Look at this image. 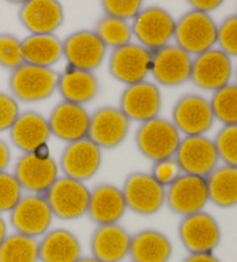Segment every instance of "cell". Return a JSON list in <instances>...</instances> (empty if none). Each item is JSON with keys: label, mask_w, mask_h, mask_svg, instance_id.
Here are the masks:
<instances>
[{"label": "cell", "mask_w": 237, "mask_h": 262, "mask_svg": "<svg viewBox=\"0 0 237 262\" xmlns=\"http://www.w3.org/2000/svg\"><path fill=\"white\" fill-rule=\"evenodd\" d=\"M0 262H40L37 239L8 234L0 245Z\"/></svg>", "instance_id": "cell-30"}, {"label": "cell", "mask_w": 237, "mask_h": 262, "mask_svg": "<svg viewBox=\"0 0 237 262\" xmlns=\"http://www.w3.org/2000/svg\"><path fill=\"white\" fill-rule=\"evenodd\" d=\"M101 7L104 15L127 22L133 20L144 8L140 0H104Z\"/></svg>", "instance_id": "cell-37"}, {"label": "cell", "mask_w": 237, "mask_h": 262, "mask_svg": "<svg viewBox=\"0 0 237 262\" xmlns=\"http://www.w3.org/2000/svg\"><path fill=\"white\" fill-rule=\"evenodd\" d=\"M183 173L175 159H168L159 162H154L150 174L157 183H160L166 188Z\"/></svg>", "instance_id": "cell-39"}, {"label": "cell", "mask_w": 237, "mask_h": 262, "mask_svg": "<svg viewBox=\"0 0 237 262\" xmlns=\"http://www.w3.org/2000/svg\"><path fill=\"white\" fill-rule=\"evenodd\" d=\"M171 123L185 137L205 135L215 121L209 99L198 94H186L172 107Z\"/></svg>", "instance_id": "cell-11"}, {"label": "cell", "mask_w": 237, "mask_h": 262, "mask_svg": "<svg viewBox=\"0 0 237 262\" xmlns=\"http://www.w3.org/2000/svg\"><path fill=\"white\" fill-rule=\"evenodd\" d=\"M8 133L13 146L22 154L36 152L51 137L48 119L36 111L21 112Z\"/></svg>", "instance_id": "cell-23"}, {"label": "cell", "mask_w": 237, "mask_h": 262, "mask_svg": "<svg viewBox=\"0 0 237 262\" xmlns=\"http://www.w3.org/2000/svg\"><path fill=\"white\" fill-rule=\"evenodd\" d=\"M107 50L94 30H77L63 40V58L67 66L93 73L106 59Z\"/></svg>", "instance_id": "cell-12"}, {"label": "cell", "mask_w": 237, "mask_h": 262, "mask_svg": "<svg viewBox=\"0 0 237 262\" xmlns=\"http://www.w3.org/2000/svg\"><path fill=\"white\" fill-rule=\"evenodd\" d=\"M182 245L191 253H214L221 243L220 224L213 215L199 211L182 217L179 224Z\"/></svg>", "instance_id": "cell-8"}, {"label": "cell", "mask_w": 237, "mask_h": 262, "mask_svg": "<svg viewBox=\"0 0 237 262\" xmlns=\"http://www.w3.org/2000/svg\"><path fill=\"white\" fill-rule=\"evenodd\" d=\"M101 164L102 150L88 138L67 143L59 160V169L64 176L81 183L92 179Z\"/></svg>", "instance_id": "cell-17"}, {"label": "cell", "mask_w": 237, "mask_h": 262, "mask_svg": "<svg viewBox=\"0 0 237 262\" xmlns=\"http://www.w3.org/2000/svg\"><path fill=\"white\" fill-rule=\"evenodd\" d=\"M232 72L231 58L213 48L193 58L190 81L199 89L214 93L230 83Z\"/></svg>", "instance_id": "cell-15"}, {"label": "cell", "mask_w": 237, "mask_h": 262, "mask_svg": "<svg viewBox=\"0 0 237 262\" xmlns=\"http://www.w3.org/2000/svg\"><path fill=\"white\" fill-rule=\"evenodd\" d=\"M213 141L220 161L237 166V125L222 126Z\"/></svg>", "instance_id": "cell-34"}, {"label": "cell", "mask_w": 237, "mask_h": 262, "mask_svg": "<svg viewBox=\"0 0 237 262\" xmlns=\"http://www.w3.org/2000/svg\"><path fill=\"white\" fill-rule=\"evenodd\" d=\"M189 5L191 6V10L209 14L211 12L221 7L222 2L220 0H191L189 2Z\"/></svg>", "instance_id": "cell-40"}, {"label": "cell", "mask_w": 237, "mask_h": 262, "mask_svg": "<svg viewBox=\"0 0 237 262\" xmlns=\"http://www.w3.org/2000/svg\"><path fill=\"white\" fill-rule=\"evenodd\" d=\"M22 51L27 64L52 69L63 58V40L54 34L28 35L22 39Z\"/></svg>", "instance_id": "cell-28"}, {"label": "cell", "mask_w": 237, "mask_h": 262, "mask_svg": "<svg viewBox=\"0 0 237 262\" xmlns=\"http://www.w3.org/2000/svg\"><path fill=\"white\" fill-rule=\"evenodd\" d=\"M216 44L228 57H237V14L225 17L218 25Z\"/></svg>", "instance_id": "cell-36"}, {"label": "cell", "mask_w": 237, "mask_h": 262, "mask_svg": "<svg viewBox=\"0 0 237 262\" xmlns=\"http://www.w3.org/2000/svg\"><path fill=\"white\" fill-rule=\"evenodd\" d=\"M40 262H76L83 246L75 233L64 228L50 229L38 242Z\"/></svg>", "instance_id": "cell-25"}, {"label": "cell", "mask_w": 237, "mask_h": 262, "mask_svg": "<svg viewBox=\"0 0 237 262\" xmlns=\"http://www.w3.org/2000/svg\"><path fill=\"white\" fill-rule=\"evenodd\" d=\"M95 33L106 45L107 49H117L132 42L131 25L127 21L116 19L108 15H103L95 25Z\"/></svg>", "instance_id": "cell-31"}, {"label": "cell", "mask_w": 237, "mask_h": 262, "mask_svg": "<svg viewBox=\"0 0 237 262\" xmlns=\"http://www.w3.org/2000/svg\"><path fill=\"white\" fill-rule=\"evenodd\" d=\"M174 248L170 239L159 230L145 229L131 236L132 262H169Z\"/></svg>", "instance_id": "cell-27"}, {"label": "cell", "mask_w": 237, "mask_h": 262, "mask_svg": "<svg viewBox=\"0 0 237 262\" xmlns=\"http://www.w3.org/2000/svg\"><path fill=\"white\" fill-rule=\"evenodd\" d=\"M12 161L11 148L5 140L0 139V172L7 171L8 165Z\"/></svg>", "instance_id": "cell-41"}, {"label": "cell", "mask_w": 237, "mask_h": 262, "mask_svg": "<svg viewBox=\"0 0 237 262\" xmlns=\"http://www.w3.org/2000/svg\"><path fill=\"white\" fill-rule=\"evenodd\" d=\"M176 45L191 57L214 48L218 39V25L209 14L191 10L176 21Z\"/></svg>", "instance_id": "cell-3"}, {"label": "cell", "mask_w": 237, "mask_h": 262, "mask_svg": "<svg viewBox=\"0 0 237 262\" xmlns=\"http://www.w3.org/2000/svg\"><path fill=\"white\" fill-rule=\"evenodd\" d=\"M76 262H101V261L95 259V257H93V256H86V257L83 256L79 261H76Z\"/></svg>", "instance_id": "cell-44"}, {"label": "cell", "mask_w": 237, "mask_h": 262, "mask_svg": "<svg viewBox=\"0 0 237 262\" xmlns=\"http://www.w3.org/2000/svg\"><path fill=\"white\" fill-rule=\"evenodd\" d=\"M192 59L176 44H168L153 52L150 74L163 87H179L190 81Z\"/></svg>", "instance_id": "cell-16"}, {"label": "cell", "mask_w": 237, "mask_h": 262, "mask_svg": "<svg viewBox=\"0 0 237 262\" xmlns=\"http://www.w3.org/2000/svg\"><path fill=\"white\" fill-rule=\"evenodd\" d=\"M182 262H221L214 253H191Z\"/></svg>", "instance_id": "cell-42"}, {"label": "cell", "mask_w": 237, "mask_h": 262, "mask_svg": "<svg viewBox=\"0 0 237 262\" xmlns=\"http://www.w3.org/2000/svg\"><path fill=\"white\" fill-rule=\"evenodd\" d=\"M25 64L22 39L11 33H0V67L14 71Z\"/></svg>", "instance_id": "cell-33"}, {"label": "cell", "mask_w": 237, "mask_h": 262, "mask_svg": "<svg viewBox=\"0 0 237 262\" xmlns=\"http://www.w3.org/2000/svg\"><path fill=\"white\" fill-rule=\"evenodd\" d=\"M235 78H236V84H237V67H236V71H235Z\"/></svg>", "instance_id": "cell-45"}, {"label": "cell", "mask_w": 237, "mask_h": 262, "mask_svg": "<svg viewBox=\"0 0 237 262\" xmlns=\"http://www.w3.org/2000/svg\"><path fill=\"white\" fill-rule=\"evenodd\" d=\"M58 172L59 166L51 156L30 152L22 154L17 159L13 174L24 191L44 195L59 178Z\"/></svg>", "instance_id": "cell-13"}, {"label": "cell", "mask_w": 237, "mask_h": 262, "mask_svg": "<svg viewBox=\"0 0 237 262\" xmlns=\"http://www.w3.org/2000/svg\"><path fill=\"white\" fill-rule=\"evenodd\" d=\"M122 192L127 209L141 216L157 214L166 205V187L150 173L135 171L125 178Z\"/></svg>", "instance_id": "cell-5"}, {"label": "cell", "mask_w": 237, "mask_h": 262, "mask_svg": "<svg viewBox=\"0 0 237 262\" xmlns=\"http://www.w3.org/2000/svg\"><path fill=\"white\" fill-rule=\"evenodd\" d=\"M22 196L24 189L13 172H0V214H10Z\"/></svg>", "instance_id": "cell-35"}, {"label": "cell", "mask_w": 237, "mask_h": 262, "mask_svg": "<svg viewBox=\"0 0 237 262\" xmlns=\"http://www.w3.org/2000/svg\"><path fill=\"white\" fill-rule=\"evenodd\" d=\"M48 123L51 135L71 143L88 137L90 115L83 105L62 101L52 109Z\"/></svg>", "instance_id": "cell-21"}, {"label": "cell", "mask_w": 237, "mask_h": 262, "mask_svg": "<svg viewBox=\"0 0 237 262\" xmlns=\"http://www.w3.org/2000/svg\"><path fill=\"white\" fill-rule=\"evenodd\" d=\"M58 80L59 73L53 69L25 62L10 73L8 88L17 102L37 103L52 96Z\"/></svg>", "instance_id": "cell-1"}, {"label": "cell", "mask_w": 237, "mask_h": 262, "mask_svg": "<svg viewBox=\"0 0 237 262\" xmlns=\"http://www.w3.org/2000/svg\"><path fill=\"white\" fill-rule=\"evenodd\" d=\"M118 107L130 121L145 123L160 115L162 95L157 85L147 80L126 85L120 97Z\"/></svg>", "instance_id": "cell-18"}, {"label": "cell", "mask_w": 237, "mask_h": 262, "mask_svg": "<svg viewBox=\"0 0 237 262\" xmlns=\"http://www.w3.org/2000/svg\"><path fill=\"white\" fill-rule=\"evenodd\" d=\"M131 28L138 44L154 52L170 44L175 35L176 20L165 8L148 6L132 20Z\"/></svg>", "instance_id": "cell-4"}, {"label": "cell", "mask_w": 237, "mask_h": 262, "mask_svg": "<svg viewBox=\"0 0 237 262\" xmlns=\"http://www.w3.org/2000/svg\"><path fill=\"white\" fill-rule=\"evenodd\" d=\"M181 140V133L175 125L160 117L141 123L134 135L139 152L153 163L174 159Z\"/></svg>", "instance_id": "cell-2"}, {"label": "cell", "mask_w": 237, "mask_h": 262, "mask_svg": "<svg viewBox=\"0 0 237 262\" xmlns=\"http://www.w3.org/2000/svg\"><path fill=\"white\" fill-rule=\"evenodd\" d=\"M20 114L19 102L11 94L0 92V133L10 132Z\"/></svg>", "instance_id": "cell-38"}, {"label": "cell", "mask_w": 237, "mask_h": 262, "mask_svg": "<svg viewBox=\"0 0 237 262\" xmlns=\"http://www.w3.org/2000/svg\"><path fill=\"white\" fill-rule=\"evenodd\" d=\"M53 217L63 221L77 220L87 215L90 189L85 183L59 177L44 194Z\"/></svg>", "instance_id": "cell-6"}, {"label": "cell", "mask_w": 237, "mask_h": 262, "mask_svg": "<svg viewBox=\"0 0 237 262\" xmlns=\"http://www.w3.org/2000/svg\"><path fill=\"white\" fill-rule=\"evenodd\" d=\"M131 121L117 106H102L90 115L88 139L101 149H115L125 141Z\"/></svg>", "instance_id": "cell-19"}, {"label": "cell", "mask_w": 237, "mask_h": 262, "mask_svg": "<svg viewBox=\"0 0 237 262\" xmlns=\"http://www.w3.org/2000/svg\"><path fill=\"white\" fill-rule=\"evenodd\" d=\"M53 214L44 195L27 194L10 213V224L16 233L30 238L43 237L51 228Z\"/></svg>", "instance_id": "cell-9"}, {"label": "cell", "mask_w": 237, "mask_h": 262, "mask_svg": "<svg viewBox=\"0 0 237 262\" xmlns=\"http://www.w3.org/2000/svg\"><path fill=\"white\" fill-rule=\"evenodd\" d=\"M127 210L122 188L101 183L90 189L87 215L96 225L117 224Z\"/></svg>", "instance_id": "cell-22"}, {"label": "cell", "mask_w": 237, "mask_h": 262, "mask_svg": "<svg viewBox=\"0 0 237 262\" xmlns=\"http://www.w3.org/2000/svg\"><path fill=\"white\" fill-rule=\"evenodd\" d=\"M215 120L223 126L237 125V84H227L214 92L209 99Z\"/></svg>", "instance_id": "cell-32"}, {"label": "cell", "mask_w": 237, "mask_h": 262, "mask_svg": "<svg viewBox=\"0 0 237 262\" xmlns=\"http://www.w3.org/2000/svg\"><path fill=\"white\" fill-rule=\"evenodd\" d=\"M131 234L121 224L97 225L90 237L92 256L101 262H122L129 256Z\"/></svg>", "instance_id": "cell-24"}, {"label": "cell", "mask_w": 237, "mask_h": 262, "mask_svg": "<svg viewBox=\"0 0 237 262\" xmlns=\"http://www.w3.org/2000/svg\"><path fill=\"white\" fill-rule=\"evenodd\" d=\"M208 202L207 180L199 176L182 173L166 188V205L182 217L203 211Z\"/></svg>", "instance_id": "cell-10"}, {"label": "cell", "mask_w": 237, "mask_h": 262, "mask_svg": "<svg viewBox=\"0 0 237 262\" xmlns=\"http://www.w3.org/2000/svg\"><path fill=\"white\" fill-rule=\"evenodd\" d=\"M8 236V229H7V222L4 219V216L0 214V245L5 241V238Z\"/></svg>", "instance_id": "cell-43"}, {"label": "cell", "mask_w": 237, "mask_h": 262, "mask_svg": "<svg viewBox=\"0 0 237 262\" xmlns=\"http://www.w3.org/2000/svg\"><path fill=\"white\" fill-rule=\"evenodd\" d=\"M57 90L63 101L84 106L96 98L100 93V82L93 72L67 66L63 73H59Z\"/></svg>", "instance_id": "cell-26"}, {"label": "cell", "mask_w": 237, "mask_h": 262, "mask_svg": "<svg viewBox=\"0 0 237 262\" xmlns=\"http://www.w3.org/2000/svg\"><path fill=\"white\" fill-rule=\"evenodd\" d=\"M153 52L138 43H129L113 49L108 61L109 73L126 85L146 81L150 74Z\"/></svg>", "instance_id": "cell-7"}, {"label": "cell", "mask_w": 237, "mask_h": 262, "mask_svg": "<svg viewBox=\"0 0 237 262\" xmlns=\"http://www.w3.org/2000/svg\"><path fill=\"white\" fill-rule=\"evenodd\" d=\"M64 8L57 0H27L17 17L29 35L54 34L64 24Z\"/></svg>", "instance_id": "cell-20"}, {"label": "cell", "mask_w": 237, "mask_h": 262, "mask_svg": "<svg viewBox=\"0 0 237 262\" xmlns=\"http://www.w3.org/2000/svg\"><path fill=\"white\" fill-rule=\"evenodd\" d=\"M174 159L183 173L204 178L215 170L220 162L214 141L206 135L184 137Z\"/></svg>", "instance_id": "cell-14"}, {"label": "cell", "mask_w": 237, "mask_h": 262, "mask_svg": "<svg viewBox=\"0 0 237 262\" xmlns=\"http://www.w3.org/2000/svg\"><path fill=\"white\" fill-rule=\"evenodd\" d=\"M208 199L223 209L237 207V166L223 164L207 177Z\"/></svg>", "instance_id": "cell-29"}]
</instances>
